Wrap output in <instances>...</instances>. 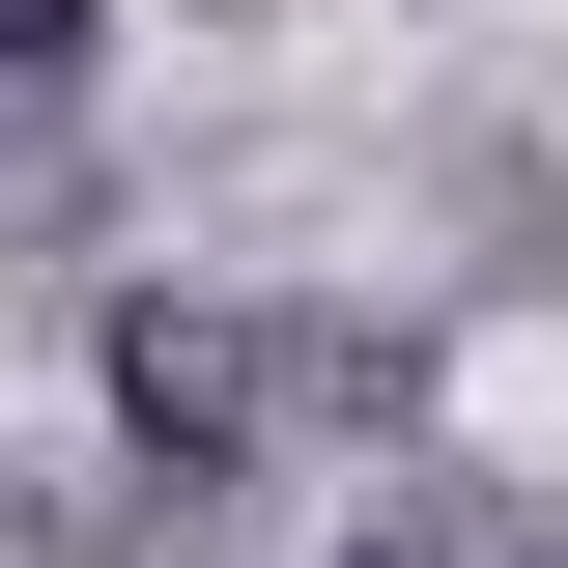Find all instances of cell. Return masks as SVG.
Segmentation results:
<instances>
[{
  "label": "cell",
  "mask_w": 568,
  "mask_h": 568,
  "mask_svg": "<svg viewBox=\"0 0 568 568\" xmlns=\"http://www.w3.org/2000/svg\"><path fill=\"white\" fill-rule=\"evenodd\" d=\"M369 398H398V342H313V313H200V284H142V313H114V426L171 455V511H200V484H256L284 426H369Z\"/></svg>",
  "instance_id": "obj_1"
},
{
  "label": "cell",
  "mask_w": 568,
  "mask_h": 568,
  "mask_svg": "<svg viewBox=\"0 0 568 568\" xmlns=\"http://www.w3.org/2000/svg\"><path fill=\"white\" fill-rule=\"evenodd\" d=\"M342 568H568V540H540V511H511V484H398V511H369Z\"/></svg>",
  "instance_id": "obj_2"
},
{
  "label": "cell",
  "mask_w": 568,
  "mask_h": 568,
  "mask_svg": "<svg viewBox=\"0 0 568 568\" xmlns=\"http://www.w3.org/2000/svg\"><path fill=\"white\" fill-rule=\"evenodd\" d=\"M85 29H114V0H0V85H58V58H85Z\"/></svg>",
  "instance_id": "obj_3"
}]
</instances>
